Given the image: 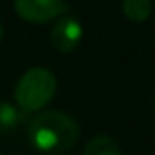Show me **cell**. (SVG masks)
Listing matches in <instances>:
<instances>
[{
	"instance_id": "3",
	"label": "cell",
	"mask_w": 155,
	"mask_h": 155,
	"mask_svg": "<svg viewBox=\"0 0 155 155\" xmlns=\"http://www.w3.org/2000/svg\"><path fill=\"white\" fill-rule=\"evenodd\" d=\"M15 13L31 24H44L68 13L66 0H13Z\"/></svg>"
},
{
	"instance_id": "10",
	"label": "cell",
	"mask_w": 155,
	"mask_h": 155,
	"mask_svg": "<svg viewBox=\"0 0 155 155\" xmlns=\"http://www.w3.org/2000/svg\"><path fill=\"white\" fill-rule=\"evenodd\" d=\"M0 155H2V153H0Z\"/></svg>"
},
{
	"instance_id": "5",
	"label": "cell",
	"mask_w": 155,
	"mask_h": 155,
	"mask_svg": "<svg viewBox=\"0 0 155 155\" xmlns=\"http://www.w3.org/2000/svg\"><path fill=\"white\" fill-rule=\"evenodd\" d=\"M122 13L130 22L142 24L151 15V0H122Z\"/></svg>"
},
{
	"instance_id": "1",
	"label": "cell",
	"mask_w": 155,
	"mask_h": 155,
	"mask_svg": "<svg viewBox=\"0 0 155 155\" xmlns=\"http://www.w3.org/2000/svg\"><path fill=\"white\" fill-rule=\"evenodd\" d=\"M81 137V126L64 111H42L28 128L31 146L44 155H62L69 151Z\"/></svg>"
},
{
	"instance_id": "6",
	"label": "cell",
	"mask_w": 155,
	"mask_h": 155,
	"mask_svg": "<svg viewBox=\"0 0 155 155\" xmlns=\"http://www.w3.org/2000/svg\"><path fill=\"white\" fill-rule=\"evenodd\" d=\"M82 155H120V148L110 135H95L84 146Z\"/></svg>"
},
{
	"instance_id": "9",
	"label": "cell",
	"mask_w": 155,
	"mask_h": 155,
	"mask_svg": "<svg viewBox=\"0 0 155 155\" xmlns=\"http://www.w3.org/2000/svg\"><path fill=\"white\" fill-rule=\"evenodd\" d=\"M153 108H155V101H153Z\"/></svg>"
},
{
	"instance_id": "2",
	"label": "cell",
	"mask_w": 155,
	"mask_h": 155,
	"mask_svg": "<svg viewBox=\"0 0 155 155\" xmlns=\"http://www.w3.org/2000/svg\"><path fill=\"white\" fill-rule=\"evenodd\" d=\"M57 91V77L42 66L29 68L15 86V102L20 111L31 113L42 110Z\"/></svg>"
},
{
	"instance_id": "8",
	"label": "cell",
	"mask_w": 155,
	"mask_h": 155,
	"mask_svg": "<svg viewBox=\"0 0 155 155\" xmlns=\"http://www.w3.org/2000/svg\"><path fill=\"white\" fill-rule=\"evenodd\" d=\"M2 35H4V29H2V22H0V40H2Z\"/></svg>"
},
{
	"instance_id": "11",
	"label": "cell",
	"mask_w": 155,
	"mask_h": 155,
	"mask_svg": "<svg viewBox=\"0 0 155 155\" xmlns=\"http://www.w3.org/2000/svg\"><path fill=\"white\" fill-rule=\"evenodd\" d=\"M153 2H155V0H153Z\"/></svg>"
},
{
	"instance_id": "7",
	"label": "cell",
	"mask_w": 155,
	"mask_h": 155,
	"mask_svg": "<svg viewBox=\"0 0 155 155\" xmlns=\"http://www.w3.org/2000/svg\"><path fill=\"white\" fill-rule=\"evenodd\" d=\"M20 120V110L18 106H13L11 102L0 101V133L11 131Z\"/></svg>"
},
{
	"instance_id": "4",
	"label": "cell",
	"mask_w": 155,
	"mask_h": 155,
	"mask_svg": "<svg viewBox=\"0 0 155 155\" xmlns=\"http://www.w3.org/2000/svg\"><path fill=\"white\" fill-rule=\"evenodd\" d=\"M84 37V28L81 24V20L77 17H62L58 18L51 31H49V40L51 46L58 51V53H71L73 49L79 48L81 40Z\"/></svg>"
}]
</instances>
